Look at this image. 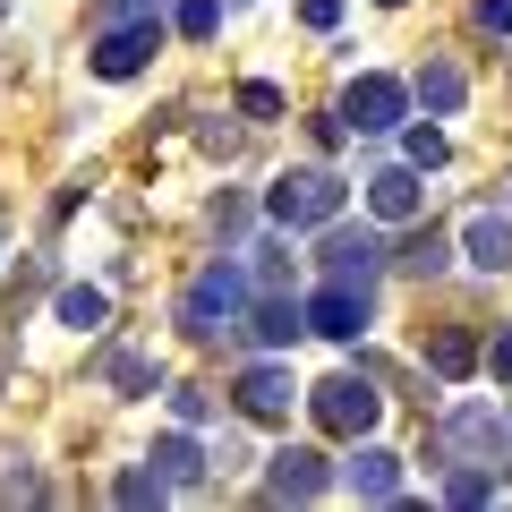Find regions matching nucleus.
Listing matches in <instances>:
<instances>
[{"label":"nucleus","mask_w":512,"mask_h":512,"mask_svg":"<svg viewBox=\"0 0 512 512\" xmlns=\"http://www.w3.org/2000/svg\"><path fill=\"white\" fill-rule=\"evenodd\" d=\"M444 461H478V470H504L512 461V427L495 419L487 402H461V410H444Z\"/></svg>","instance_id":"f03ea898"},{"label":"nucleus","mask_w":512,"mask_h":512,"mask_svg":"<svg viewBox=\"0 0 512 512\" xmlns=\"http://www.w3.org/2000/svg\"><path fill=\"white\" fill-rule=\"evenodd\" d=\"M154 52H163V26H154V18H137V26H111V35L94 43V77H137Z\"/></svg>","instance_id":"39448f33"},{"label":"nucleus","mask_w":512,"mask_h":512,"mask_svg":"<svg viewBox=\"0 0 512 512\" xmlns=\"http://www.w3.org/2000/svg\"><path fill=\"white\" fill-rule=\"evenodd\" d=\"M94 9H103V26H137V18H154L163 0H94Z\"/></svg>","instance_id":"5701e85b"},{"label":"nucleus","mask_w":512,"mask_h":512,"mask_svg":"<svg viewBox=\"0 0 512 512\" xmlns=\"http://www.w3.org/2000/svg\"><path fill=\"white\" fill-rule=\"evenodd\" d=\"M299 18H308L316 35H325V26H342V0H308V9H299Z\"/></svg>","instance_id":"bb28decb"},{"label":"nucleus","mask_w":512,"mask_h":512,"mask_svg":"<svg viewBox=\"0 0 512 512\" xmlns=\"http://www.w3.org/2000/svg\"><path fill=\"white\" fill-rule=\"evenodd\" d=\"M308 410H316V427H325V436H367V427H376V410H384V393L367 376H325L308 393Z\"/></svg>","instance_id":"7ed1b4c3"},{"label":"nucleus","mask_w":512,"mask_h":512,"mask_svg":"<svg viewBox=\"0 0 512 512\" xmlns=\"http://www.w3.org/2000/svg\"><path fill=\"white\" fill-rule=\"evenodd\" d=\"M470 265H487V274L512 265V214H478L470 222Z\"/></svg>","instance_id":"ddd939ff"},{"label":"nucleus","mask_w":512,"mask_h":512,"mask_svg":"<svg viewBox=\"0 0 512 512\" xmlns=\"http://www.w3.org/2000/svg\"><path fill=\"white\" fill-rule=\"evenodd\" d=\"M308 325L325 333V342H359L367 333V291L359 282H325V291L308 299Z\"/></svg>","instance_id":"423d86ee"},{"label":"nucleus","mask_w":512,"mask_h":512,"mask_svg":"<svg viewBox=\"0 0 512 512\" xmlns=\"http://www.w3.org/2000/svg\"><path fill=\"white\" fill-rule=\"evenodd\" d=\"M402 265H410V274H444V265H453V239H444V231H419V239H410V248H402Z\"/></svg>","instance_id":"f3484780"},{"label":"nucleus","mask_w":512,"mask_h":512,"mask_svg":"<svg viewBox=\"0 0 512 512\" xmlns=\"http://www.w3.org/2000/svg\"><path fill=\"white\" fill-rule=\"evenodd\" d=\"M103 384H120V393H154V367L137 359V350H103Z\"/></svg>","instance_id":"a211bd4d"},{"label":"nucleus","mask_w":512,"mask_h":512,"mask_svg":"<svg viewBox=\"0 0 512 512\" xmlns=\"http://www.w3.org/2000/svg\"><path fill=\"white\" fill-rule=\"evenodd\" d=\"M461 94H470V86H461L453 60H427V69H419V103L436 111V120H444V111H461Z\"/></svg>","instance_id":"4468645a"},{"label":"nucleus","mask_w":512,"mask_h":512,"mask_svg":"<svg viewBox=\"0 0 512 512\" xmlns=\"http://www.w3.org/2000/svg\"><path fill=\"white\" fill-rule=\"evenodd\" d=\"M111 495H120V504H163L171 478L163 470H120V487H111Z\"/></svg>","instance_id":"412c9836"},{"label":"nucleus","mask_w":512,"mask_h":512,"mask_svg":"<svg viewBox=\"0 0 512 512\" xmlns=\"http://www.w3.org/2000/svg\"><path fill=\"white\" fill-rule=\"evenodd\" d=\"M470 333H436V342H427V367H436V376H470Z\"/></svg>","instance_id":"6ab92c4d"},{"label":"nucleus","mask_w":512,"mask_h":512,"mask_svg":"<svg viewBox=\"0 0 512 512\" xmlns=\"http://www.w3.org/2000/svg\"><path fill=\"white\" fill-rule=\"evenodd\" d=\"M376 265H384V239H376V231H342V222L325 231V274H333V282H359V291H367Z\"/></svg>","instance_id":"0eeeda50"},{"label":"nucleus","mask_w":512,"mask_h":512,"mask_svg":"<svg viewBox=\"0 0 512 512\" xmlns=\"http://www.w3.org/2000/svg\"><path fill=\"white\" fill-rule=\"evenodd\" d=\"M239 308H248V274H239V265H205V274L180 291V325L197 333V342H214Z\"/></svg>","instance_id":"f257e3e1"},{"label":"nucleus","mask_w":512,"mask_h":512,"mask_svg":"<svg viewBox=\"0 0 512 512\" xmlns=\"http://www.w3.org/2000/svg\"><path fill=\"white\" fill-rule=\"evenodd\" d=\"M410 163H419V171L444 163V128H410Z\"/></svg>","instance_id":"b1692460"},{"label":"nucleus","mask_w":512,"mask_h":512,"mask_svg":"<svg viewBox=\"0 0 512 512\" xmlns=\"http://www.w3.org/2000/svg\"><path fill=\"white\" fill-rule=\"evenodd\" d=\"M265 205H274L282 231H316V222L342 214V180H333V171H291V180H282Z\"/></svg>","instance_id":"20e7f679"},{"label":"nucleus","mask_w":512,"mask_h":512,"mask_svg":"<svg viewBox=\"0 0 512 512\" xmlns=\"http://www.w3.org/2000/svg\"><path fill=\"white\" fill-rule=\"evenodd\" d=\"M402 103H410V94L393 86V77H359V86H350V103H342V120L359 128V137H384V128L402 120Z\"/></svg>","instance_id":"6e6552de"},{"label":"nucleus","mask_w":512,"mask_h":512,"mask_svg":"<svg viewBox=\"0 0 512 512\" xmlns=\"http://www.w3.org/2000/svg\"><path fill=\"white\" fill-rule=\"evenodd\" d=\"M367 205H376V222H410L419 214V163H393L367 180Z\"/></svg>","instance_id":"9b49d317"},{"label":"nucleus","mask_w":512,"mask_h":512,"mask_svg":"<svg viewBox=\"0 0 512 512\" xmlns=\"http://www.w3.org/2000/svg\"><path fill=\"white\" fill-rule=\"evenodd\" d=\"M239 111H248V120H282V86L248 77V86H239Z\"/></svg>","instance_id":"4be33fe9"},{"label":"nucleus","mask_w":512,"mask_h":512,"mask_svg":"<svg viewBox=\"0 0 512 512\" xmlns=\"http://www.w3.org/2000/svg\"><path fill=\"white\" fill-rule=\"evenodd\" d=\"M325 487H333V470L316 453H274V470H265V495H282V504H316Z\"/></svg>","instance_id":"9d476101"},{"label":"nucleus","mask_w":512,"mask_h":512,"mask_svg":"<svg viewBox=\"0 0 512 512\" xmlns=\"http://www.w3.org/2000/svg\"><path fill=\"white\" fill-rule=\"evenodd\" d=\"M487 367H495V376H512V333H495V350H487Z\"/></svg>","instance_id":"cd10ccee"},{"label":"nucleus","mask_w":512,"mask_h":512,"mask_svg":"<svg viewBox=\"0 0 512 512\" xmlns=\"http://www.w3.org/2000/svg\"><path fill=\"white\" fill-rule=\"evenodd\" d=\"M154 470H163L171 487H197V478H205V453H197L188 436H163V444H154Z\"/></svg>","instance_id":"dca6fc26"},{"label":"nucleus","mask_w":512,"mask_h":512,"mask_svg":"<svg viewBox=\"0 0 512 512\" xmlns=\"http://www.w3.org/2000/svg\"><path fill=\"white\" fill-rule=\"evenodd\" d=\"M291 402H299L291 367H274V359H265V367H248V376H239V410H248V419H265V427H274V419H291Z\"/></svg>","instance_id":"1a4fd4ad"},{"label":"nucleus","mask_w":512,"mask_h":512,"mask_svg":"<svg viewBox=\"0 0 512 512\" xmlns=\"http://www.w3.org/2000/svg\"><path fill=\"white\" fill-rule=\"evenodd\" d=\"M299 325H308V308H299V299H265V308L248 316V333H256V342H265V350H274V342H291Z\"/></svg>","instance_id":"2eb2a0df"},{"label":"nucleus","mask_w":512,"mask_h":512,"mask_svg":"<svg viewBox=\"0 0 512 512\" xmlns=\"http://www.w3.org/2000/svg\"><path fill=\"white\" fill-rule=\"evenodd\" d=\"M478 26L487 35H512V0H478Z\"/></svg>","instance_id":"a878e982"},{"label":"nucleus","mask_w":512,"mask_h":512,"mask_svg":"<svg viewBox=\"0 0 512 512\" xmlns=\"http://www.w3.org/2000/svg\"><path fill=\"white\" fill-rule=\"evenodd\" d=\"M342 487H350V495H367V504H384V495H402V461L384 453V444H367V453L342 470Z\"/></svg>","instance_id":"f8f14e48"},{"label":"nucleus","mask_w":512,"mask_h":512,"mask_svg":"<svg viewBox=\"0 0 512 512\" xmlns=\"http://www.w3.org/2000/svg\"><path fill=\"white\" fill-rule=\"evenodd\" d=\"M384 9H402V0H384Z\"/></svg>","instance_id":"c85d7f7f"},{"label":"nucleus","mask_w":512,"mask_h":512,"mask_svg":"<svg viewBox=\"0 0 512 512\" xmlns=\"http://www.w3.org/2000/svg\"><path fill=\"white\" fill-rule=\"evenodd\" d=\"M180 35H214V0H180Z\"/></svg>","instance_id":"393cba45"},{"label":"nucleus","mask_w":512,"mask_h":512,"mask_svg":"<svg viewBox=\"0 0 512 512\" xmlns=\"http://www.w3.org/2000/svg\"><path fill=\"white\" fill-rule=\"evenodd\" d=\"M60 325L94 333V325H103V291H94V282H77V291H60Z\"/></svg>","instance_id":"aec40b11"}]
</instances>
